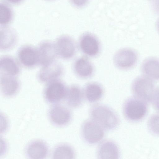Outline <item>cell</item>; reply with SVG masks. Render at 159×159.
I'll list each match as a JSON object with an SVG mask.
<instances>
[{
  "mask_svg": "<svg viewBox=\"0 0 159 159\" xmlns=\"http://www.w3.org/2000/svg\"><path fill=\"white\" fill-rule=\"evenodd\" d=\"M84 92L78 85L73 84L67 88L66 98L68 105L72 108L79 107L82 103Z\"/></svg>",
  "mask_w": 159,
  "mask_h": 159,
  "instance_id": "obj_19",
  "label": "cell"
},
{
  "mask_svg": "<svg viewBox=\"0 0 159 159\" xmlns=\"http://www.w3.org/2000/svg\"><path fill=\"white\" fill-rule=\"evenodd\" d=\"M7 149V143L4 139L0 136V157L6 152Z\"/></svg>",
  "mask_w": 159,
  "mask_h": 159,
  "instance_id": "obj_27",
  "label": "cell"
},
{
  "mask_svg": "<svg viewBox=\"0 0 159 159\" xmlns=\"http://www.w3.org/2000/svg\"><path fill=\"white\" fill-rule=\"evenodd\" d=\"M49 115L51 121L59 126L65 125L70 121L71 115L70 111L66 107L61 105H56L50 109Z\"/></svg>",
  "mask_w": 159,
  "mask_h": 159,
  "instance_id": "obj_14",
  "label": "cell"
},
{
  "mask_svg": "<svg viewBox=\"0 0 159 159\" xmlns=\"http://www.w3.org/2000/svg\"><path fill=\"white\" fill-rule=\"evenodd\" d=\"M82 133L85 141L91 144L100 142L104 134L103 128L92 120H87L84 123Z\"/></svg>",
  "mask_w": 159,
  "mask_h": 159,
  "instance_id": "obj_7",
  "label": "cell"
},
{
  "mask_svg": "<svg viewBox=\"0 0 159 159\" xmlns=\"http://www.w3.org/2000/svg\"><path fill=\"white\" fill-rule=\"evenodd\" d=\"M89 114L91 120L103 129L112 130L118 125L119 119L116 114L105 105L97 104L93 106L89 110Z\"/></svg>",
  "mask_w": 159,
  "mask_h": 159,
  "instance_id": "obj_1",
  "label": "cell"
},
{
  "mask_svg": "<svg viewBox=\"0 0 159 159\" xmlns=\"http://www.w3.org/2000/svg\"><path fill=\"white\" fill-rule=\"evenodd\" d=\"M26 154L30 158L42 159L45 158L48 153V148L43 141L37 140L30 143L26 150Z\"/></svg>",
  "mask_w": 159,
  "mask_h": 159,
  "instance_id": "obj_20",
  "label": "cell"
},
{
  "mask_svg": "<svg viewBox=\"0 0 159 159\" xmlns=\"http://www.w3.org/2000/svg\"><path fill=\"white\" fill-rule=\"evenodd\" d=\"M67 88L63 81L56 79L47 83L44 89V96L49 102L56 103L65 97Z\"/></svg>",
  "mask_w": 159,
  "mask_h": 159,
  "instance_id": "obj_5",
  "label": "cell"
},
{
  "mask_svg": "<svg viewBox=\"0 0 159 159\" xmlns=\"http://www.w3.org/2000/svg\"><path fill=\"white\" fill-rule=\"evenodd\" d=\"M159 90L158 89L154 94L150 102H151L154 108L156 110H158L159 106Z\"/></svg>",
  "mask_w": 159,
  "mask_h": 159,
  "instance_id": "obj_26",
  "label": "cell"
},
{
  "mask_svg": "<svg viewBox=\"0 0 159 159\" xmlns=\"http://www.w3.org/2000/svg\"><path fill=\"white\" fill-rule=\"evenodd\" d=\"M18 36L16 31L8 26H0V51L10 50L16 45Z\"/></svg>",
  "mask_w": 159,
  "mask_h": 159,
  "instance_id": "obj_12",
  "label": "cell"
},
{
  "mask_svg": "<svg viewBox=\"0 0 159 159\" xmlns=\"http://www.w3.org/2000/svg\"><path fill=\"white\" fill-rule=\"evenodd\" d=\"M73 71L76 75L80 78L86 79L93 74V67L86 57H80L76 60L73 65Z\"/></svg>",
  "mask_w": 159,
  "mask_h": 159,
  "instance_id": "obj_18",
  "label": "cell"
},
{
  "mask_svg": "<svg viewBox=\"0 0 159 159\" xmlns=\"http://www.w3.org/2000/svg\"><path fill=\"white\" fill-rule=\"evenodd\" d=\"M8 126V122L6 117L0 112V134L5 132Z\"/></svg>",
  "mask_w": 159,
  "mask_h": 159,
  "instance_id": "obj_25",
  "label": "cell"
},
{
  "mask_svg": "<svg viewBox=\"0 0 159 159\" xmlns=\"http://www.w3.org/2000/svg\"><path fill=\"white\" fill-rule=\"evenodd\" d=\"M137 59L136 54L134 50L129 48H123L120 50L115 54L113 61L118 67L127 69L133 66Z\"/></svg>",
  "mask_w": 159,
  "mask_h": 159,
  "instance_id": "obj_13",
  "label": "cell"
},
{
  "mask_svg": "<svg viewBox=\"0 0 159 159\" xmlns=\"http://www.w3.org/2000/svg\"><path fill=\"white\" fill-rule=\"evenodd\" d=\"M39 65L43 66L56 60L57 56L54 43L48 40L41 42L37 48Z\"/></svg>",
  "mask_w": 159,
  "mask_h": 159,
  "instance_id": "obj_9",
  "label": "cell"
},
{
  "mask_svg": "<svg viewBox=\"0 0 159 159\" xmlns=\"http://www.w3.org/2000/svg\"><path fill=\"white\" fill-rule=\"evenodd\" d=\"M13 17L14 13L10 5L5 2H0V26H8Z\"/></svg>",
  "mask_w": 159,
  "mask_h": 159,
  "instance_id": "obj_22",
  "label": "cell"
},
{
  "mask_svg": "<svg viewBox=\"0 0 159 159\" xmlns=\"http://www.w3.org/2000/svg\"><path fill=\"white\" fill-rule=\"evenodd\" d=\"M78 45L81 52L87 56H95L99 51L98 40L94 35L89 33H84L81 35Z\"/></svg>",
  "mask_w": 159,
  "mask_h": 159,
  "instance_id": "obj_11",
  "label": "cell"
},
{
  "mask_svg": "<svg viewBox=\"0 0 159 159\" xmlns=\"http://www.w3.org/2000/svg\"><path fill=\"white\" fill-rule=\"evenodd\" d=\"M123 112L129 120L136 122L144 118L148 111L147 102L135 97L129 98L125 102Z\"/></svg>",
  "mask_w": 159,
  "mask_h": 159,
  "instance_id": "obj_2",
  "label": "cell"
},
{
  "mask_svg": "<svg viewBox=\"0 0 159 159\" xmlns=\"http://www.w3.org/2000/svg\"><path fill=\"white\" fill-rule=\"evenodd\" d=\"M159 61L154 57H149L142 63L140 70L143 76L153 81L159 79Z\"/></svg>",
  "mask_w": 159,
  "mask_h": 159,
  "instance_id": "obj_17",
  "label": "cell"
},
{
  "mask_svg": "<svg viewBox=\"0 0 159 159\" xmlns=\"http://www.w3.org/2000/svg\"><path fill=\"white\" fill-rule=\"evenodd\" d=\"M63 67L62 64L56 61L42 66L37 73V78L40 82L47 83L58 79L62 75Z\"/></svg>",
  "mask_w": 159,
  "mask_h": 159,
  "instance_id": "obj_8",
  "label": "cell"
},
{
  "mask_svg": "<svg viewBox=\"0 0 159 159\" xmlns=\"http://www.w3.org/2000/svg\"><path fill=\"white\" fill-rule=\"evenodd\" d=\"M5 2L12 5H18L22 3L24 0H4Z\"/></svg>",
  "mask_w": 159,
  "mask_h": 159,
  "instance_id": "obj_29",
  "label": "cell"
},
{
  "mask_svg": "<svg viewBox=\"0 0 159 159\" xmlns=\"http://www.w3.org/2000/svg\"><path fill=\"white\" fill-rule=\"evenodd\" d=\"M21 71V66L16 58L8 55L0 56V76L17 77Z\"/></svg>",
  "mask_w": 159,
  "mask_h": 159,
  "instance_id": "obj_10",
  "label": "cell"
},
{
  "mask_svg": "<svg viewBox=\"0 0 159 159\" xmlns=\"http://www.w3.org/2000/svg\"><path fill=\"white\" fill-rule=\"evenodd\" d=\"M159 116L158 114L152 115L148 119V125L150 131L153 134H159Z\"/></svg>",
  "mask_w": 159,
  "mask_h": 159,
  "instance_id": "obj_24",
  "label": "cell"
},
{
  "mask_svg": "<svg viewBox=\"0 0 159 159\" xmlns=\"http://www.w3.org/2000/svg\"><path fill=\"white\" fill-rule=\"evenodd\" d=\"M70 1L75 6L78 7H81L86 5L89 0H70Z\"/></svg>",
  "mask_w": 159,
  "mask_h": 159,
  "instance_id": "obj_28",
  "label": "cell"
},
{
  "mask_svg": "<svg viewBox=\"0 0 159 159\" xmlns=\"http://www.w3.org/2000/svg\"><path fill=\"white\" fill-rule=\"evenodd\" d=\"M21 86L20 82L16 76H0V92L7 97H12L19 92Z\"/></svg>",
  "mask_w": 159,
  "mask_h": 159,
  "instance_id": "obj_15",
  "label": "cell"
},
{
  "mask_svg": "<svg viewBox=\"0 0 159 159\" xmlns=\"http://www.w3.org/2000/svg\"><path fill=\"white\" fill-rule=\"evenodd\" d=\"M57 56L64 59H69L75 55L76 45L74 40L67 35L59 37L54 43Z\"/></svg>",
  "mask_w": 159,
  "mask_h": 159,
  "instance_id": "obj_6",
  "label": "cell"
},
{
  "mask_svg": "<svg viewBox=\"0 0 159 159\" xmlns=\"http://www.w3.org/2000/svg\"><path fill=\"white\" fill-rule=\"evenodd\" d=\"M84 95L89 102L93 103L99 100L103 95V90L102 87L95 83H90L85 86Z\"/></svg>",
  "mask_w": 159,
  "mask_h": 159,
  "instance_id": "obj_21",
  "label": "cell"
},
{
  "mask_svg": "<svg viewBox=\"0 0 159 159\" xmlns=\"http://www.w3.org/2000/svg\"><path fill=\"white\" fill-rule=\"evenodd\" d=\"M152 81L144 76L136 78L133 82L131 87L134 97L146 102H150L157 90Z\"/></svg>",
  "mask_w": 159,
  "mask_h": 159,
  "instance_id": "obj_3",
  "label": "cell"
},
{
  "mask_svg": "<svg viewBox=\"0 0 159 159\" xmlns=\"http://www.w3.org/2000/svg\"><path fill=\"white\" fill-rule=\"evenodd\" d=\"M75 157V152L72 148L66 144H61L56 147L52 154L53 158L56 159H71Z\"/></svg>",
  "mask_w": 159,
  "mask_h": 159,
  "instance_id": "obj_23",
  "label": "cell"
},
{
  "mask_svg": "<svg viewBox=\"0 0 159 159\" xmlns=\"http://www.w3.org/2000/svg\"><path fill=\"white\" fill-rule=\"evenodd\" d=\"M21 67L31 69L39 65L37 48L25 44L21 46L16 53V58Z\"/></svg>",
  "mask_w": 159,
  "mask_h": 159,
  "instance_id": "obj_4",
  "label": "cell"
},
{
  "mask_svg": "<svg viewBox=\"0 0 159 159\" xmlns=\"http://www.w3.org/2000/svg\"><path fill=\"white\" fill-rule=\"evenodd\" d=\"M97 155L100 159H118L119 151L116 144L110 140L102 142L98 146Z\"/></svg>",
  "mask_w": 159,
  "mask_h": 159,
  "instance_id": "obj_16",
  "label": "cell"
}]
</instances>
